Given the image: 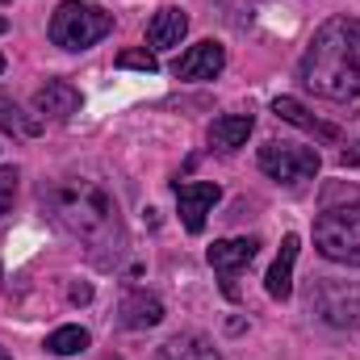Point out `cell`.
<instances>
[{
  "mask_svg": "<svg viewBox=\"0 0 360 360\" xmlns=\"http://www.w3.org/2000/svg\"><path fill=\"white\" fill-rule=\"evenodd\" d=\"M51 222L72 235L76 243H84L101 264L117 260V252L126 248V231H122V214L117 201L105 184H96L89 176H55L42 180L38 188Z\"/></svg>",
  "mask_w": 360,
  "mask_h": 360,
  "instance_id": "1",
  "label": "cell"
},
{
  "mask_svg": "<svg viewBox=\"0 0 360 360\" xmlns=\"http://www.w3.org/2000/svg\"><path fill=\"white\" fill-rule=\"evenodd\" d=\"M92 335L84 327H59V331H51L46 335V352H55V356H76V352H89Z\"/></svg>",
  "mask_w": 360,
  "mask_h": 360,
  "instance_id": "18",
  "label": "cell"
},
{
  "mask_svg": "<svg viewBox=\"0 0 360 360\" xmlns=\"http://www.w3.org/2000/svg\"><path fill=\"white\" fill-rule=\"evenodd\" d=\"M252 126H256L252 113H226V117H218V122L210 126V147H218V151H235V147L248 143Z\"/></svg>",
  "mask_w": 360,
  "mask_h": 360,
  "instance_id": "15",
  "label": "cell"
},
{
  "mask_svg": "<svg viewBox=\"0 0 360 360\" xmlns=\"http://www.w3.org/2000/svg\"><path fill=\"white\" fill-rule=\"evenodd\" d=\"M302 84L344 109H360V17H331L302 55Z\"/></svg>",
  "mask_w": 360,
  "mask_h": 360,
  "instance_id": "2",
  "label": "cell"
},
{
  "mask_svg": "<svg viewBox=\"0 0 360 360\" xmlns=\"http://www.w3.org/2000/svg\"><path fill=\"white\" fill-rule=\"evenodd\" d=\"M34 113L46 122H68L72 113H80V89H72L68 80H46L34 92Z\"/></svg>",
  "mask_w": 360,
  "mask_h": 360,
  "instance_id": "10",
  "label": "cell"
},
{
  "mask_svg": "<svg viewBox=\"0 0 360 360\" xmlns=\"http://www.w3.org/2000/svg\"><path fill=\"white\" fill-rule=\"evenodd\" d=\"M272 113L281 117V122H289V126H297V130H310V134H319L323 143H335L340 139V130L331 126V122H323V117H314L302 101H293V96H276L272 101Z\"/></svg>",
  "mask_w": 360,
  "mask_h": 360,
  "instance_id": "11",
  "label": "cell"
},
{
  "mask_svg": "<svg viewBox=\"0 0 360 360\" xmlns=\"http://www.w3.org/2000/svg\"><path fill=\"white\" fill-rule=\"evenodd\" d=\"M117 314H122V327H130V331H147V327H155V323H164V302L155 297V293H126L122 297V306H117Z\"/></svg>",
  "mask_w": 360,
  "mask_h": 360,
  "instance_id": "12",
  "label": "cell"
},
{
  "mask_svg": "<svg viewBox=\"0 0 360 360\" xmlns=\"http://www.w3.org/2000/svg\"><path fill=\"white\" fill-rule=\"evenodd\" d=\"M17 168H0V214L13 210V197H17Z\"/></svg>",
  "mask_w": 360,
  "mask_h": 360,
  "instance_id": "20",
  "label": "cell"
},
{
  "mask_svg": "<svg viewBox=\"0 0 360 360\" xmlns=\"http://www.w3.org/2000/svg\"><path fill=\"white\" fill-rule=\"evenodd\" d=\"M323 168L319 151L314 147H297V143H264L260 147V172L281 184H302V180H314Z\"/></svg>",
  "mask_w": 360,
  "mask_h": 360,
  "instance_id": "6",
  "label": "cell"
},
{
  "mask_svg": "<svg viewBox=\"0 0 360 360\" xmlns=\"http://www.w3.org/2000/svg\"><path fill=\"white\" fill-rule=\"evenodd\" d=\"M0 360H8V352H4V348H0Z\"/></svg>",
  "mask_w": 360,
  "mask_h": 360,
  "instance_id": "24",
  "label": "cell"
},
{
  "mask_svg": "<svg viewBox=\"0 0 360 360\" xmlns=\"http://www.w3.org/2000/svg\"><path fill=\"white\" fill-rule=\"evenodd\" d=\"M160 360H222V352L214 348V340H205L197 331H184V335L168 340L160 348Z\"/></svg>",
  "mask_w": 360,
  "mask_h": 360,
  "instance_id": "16",
  "label": "cell"
},
{
  "mask_svg": "<svg viewBox=\"0 0 360 360\" xmlns=\"http://www.w3.org/2000/svg\"><path fill=\"white\" fill-rule=\"evenodd\" d=\"M89 297H92L89 285H76V289H72V302H76V306H80V302H89Z\"/></svg>",
  "mask_w": 360,
  "mask_h": 360,
  "instance_id": "22",
  "label": "cell"
},
{
  "mask_svg": "<svg viewBox=\"0 0 360 360\" xmlns=\"http://www.w3.org/2000/svg\"><path fill=\"white\" fill-rule=\"evenodd\" d=\"M297 252H302V239L297 235H285L281 239V252H276V260H272L269 269V297H276V302H285L289 293H293V264H297Z\"/></svg>",
  "mask_w": 360,
  "mask_h": 360,
  "instance_id": "13",
  "label": "cell"
},
{
  "mask_svg": "<svg viewBox=\"0 0 360 360\" xmlns=\"http://www.w3.org/2000/svg\"><path fill=\"white\" fill-rule=\"evenodd\" d=\"M310 310L335 331L360 327V281H331V276L319 281L314 297H310Z\"/></svg>",
  "mask_w": 360,
  "mask_h": 360,
  "instance_id": "5",
  "label": "cell"
},
{
  "mask_svg": "<svg viewBox=\"0 0 360 360\" xmlns=\"http://www.w3.org/2000/svg\"><path fill=\"white\" fill-rule=\"evenodd\" d=\"M184 30H188V17L180 8H160L147 25V46L151 51H172V46H180Z\"/></svg>",
  "mask_w": 360,
  "mask_h": 360,
  "instance_id": "14",
  "label": "cell"
},
{
  "mask_svg": "<svg viewBox=\"0 0 360 360\" xmlns=\"http://www.w3.org/2000/svg\"><path fill=\"white\" fill-rule=\"evenodd\" d=\"M314 248L331 264L360 269V188L331 184L323 193V210L314 218Z\"/></svg>",
  "mask_w": 360,
  "mask_h": 360,
  "instance_id": "3",
  "label": "cell"
},
{
  "mask_svg": "<svg viewBox=\"0 0 360 360\" xmlns=\"http://www.w3.org/2000/svg\"><path fill=\"white\" fill-rule=\"evenodd\" d=\"M0 126H4L13 139H34V134H42V117H38V113H25L8 92H0Z\"/></svg>",
  "mask_w": 360,
  "mask_h": 360,
  "instance_id": "17",
  "label": "cell"
},
{
  "mask_svg": "<svg viewBox=\"0 0 360 360\" xmlns=\"http://www.w3.org/2000/svg\"><path fill=\"white\" fill-rule=\"evenodd\" d=\"M256 252H260L256 239H218V243L210 248V269L222 276V293H226V297H239L235 272L248 269V264L256 260Z\"/></svg>",
  "mask_w": 360,
  "mask_h": 360,
  "instance_id": "7",
  "label": "cell"
},
{
  "mask_svg": "<svg viewBox=\"0 0 360 360\" xmlns=\"http://www.w3.org/2000/svg\"><path fill=\"white\" fill-rule=\"evenodd\" d=\"M113 360H117V356H113Z\"/></svg>",
  "mask_w": 360,
  "mask_h": 360,
  "instance_id": "26",
  "label": "cell"
},
{
  "mask_svg": "<svg viewBox=\"0 0 360 360\" xmlns=\"http://www.w3.org/2000/svg\"><path fill=\"white\" fill-rule=\"evenodd\" d=\"M340 164H344V168H356V164H360V143H352V151H344V155H340Z\"/></svg>",
  "mask_w": 360,
  "mask_h": 360,
  "instance_id": "21",
  "label": "cell"
},
{
  "mask_svg": "<svg viewBox=\"0 0 360 360\" xmlns=\"http://www.w3.org/2000/svg\"><path fill=\"white\" fill-rule=\"evenodd\" d=\"M113 30V13L89 0H63L51 17V42L63 51H89Z\"/></svg>",
  "mask_w": 360,
  "mask_h": 360,
  "instance_id": "4",
  "label": "cell"
},
{
  "mask_svg": "<svg viewBox=\"0 0 360 360\" xmlns=\"http://www.w3.org/2000/svg\"><path fill=\"white\" fill-rule=\"evenodd\" d=\"M222 188L210 184V180H188V184H176V205H180V222L188 235H201L205 231V214L218 205Z\"/></svg>",
  "mask_w": 360,
  "mask_h": 360,
  "instance_id": "8",
  "label": "cell"
},
{
  "mask_svg": "<svg viewBox=\"0 0 360 360\" xmlns=\"http://www.w3.org/2000/svg\"><path fill=\"white\" fill-rule=\"evenodd\" d=\"M0 72H4V55H0Z\"/></svg>",
  "mask_w": 360,
  "mask_h": 360,
  "instance_id": "25",
  "label": "cell"
},
{
  "mask_svg": "<svg viewBox=\"0 0 360 360\" xmlns=\"http://www.w3.org/2000/svg\"><path fill=\"white\" fill-rule=\"evenodd\" d=\"M4 30H8V21H4V17H0V34H4Z\"/></svg>",
  "mask_w": 360,
  "mask_h": 360,
  "instance_id": "23",
  "label": "cell"
},
{
  "mask_svg": "<svg viewBox=\"0 0 360 360\" xmlns=\"http://www.w3.org/2000/svg\"><path fill=\"white\" fill-rule=\"evenodd\" d=\"M117 68H134V72H147V76L160 72V63H155V55H151L147 46H143V51H122V55H117Z\"/></svg>",
  "mask_w": 360,
  "mask_h": 360,
  "instance_id": "19",
  "label": "cell"
},
{
  "mask_svg": "<svg viewBox=\"0 0 360 360\" xmlns=\"http://www.w3.org/2000/svg\"><path fill=\"white\" fill-rule=\"evenodd\" d=\"M222 68H226V51H222L214 38H205V42L188 46V51L180 55L176 63H172L176 80H214Z\"/></svg>",
  "mask_w": 360,
  "mask_h": 360,
  "instance_id": "9",
  "label": "cell"
}]
</instances>
